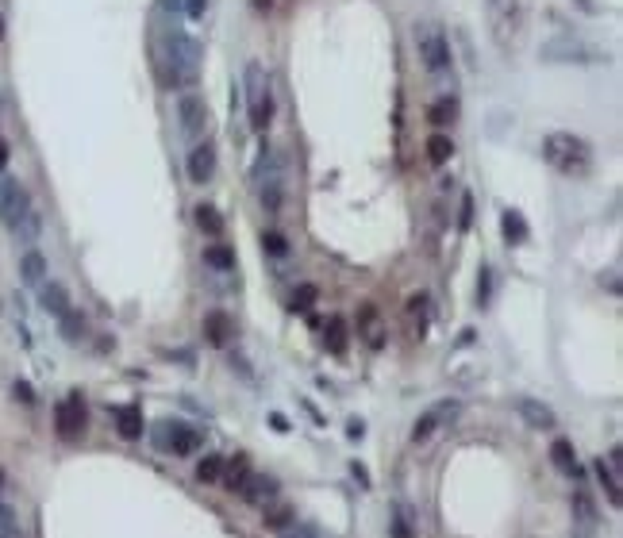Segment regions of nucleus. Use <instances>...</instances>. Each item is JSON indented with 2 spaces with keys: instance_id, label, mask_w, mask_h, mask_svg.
Here are the masks:
<instances>
[{
  "instance_id": "1",
  "label": "nucleus",
  "mask_w": 623,
  "mask_h": 538,
  "mask_svg": "<svg viewBox=\"0 0 623 538\" xmlns=\"http://www.w3.org/2000/svg\"><path fill=\"white\" fill-rule=\"evenodd\" d=\"M158 65H166V89H188L201 73V43L185 35L181 27L166 23L162 43H158Z\"/></svg>"
},
{
  "instance_id": "2",
  "label": "nucleus",
  "mask_w": 623,
  "mask_h": 538,
  "mask_svg": "<svg viewBox=\"0 0 623 538\" xmlns=\"http://www.w3.org/2000/svg\"><path fill=\"white\" fill-rule=\"evenodd\" d=\"M543 158L562 177H589L592 169V146L577 135H565V131H554L543 139Z\"/></svg>"
},
{
  "instance_id": "3",
  "label": "nucleus",
  "mask_w": 623,
  "mask_h": 538,
  "mask_svg": "<svg viewBox=\"0 0 623 538\" xmlns=\"http://www.w3.org/2000/svg\"><path fill=\"white\" fill-rule=\"evenodd\" d=\"M415 50H420V62L423 70L431 73L435 81H447L450 73V43H447V31L439 23H415Z\"/></svg>"
},
{
  "instance_id": "4",
  "label": "nucleus",
  "mask_w": 623,
  "mask_h": 538,
  "mask_svg": "<svg viewBox=\"0 0 623 538\" xmlns=\"http://www.w3.org/2000/svg\"><path fill=\"white\" fill-rule=\"evenodd\" d=\"M247 119L254 131H266L273 119V92H270V77L258 62L247 65Z\"/></svg>"
},
{
  "instance_id": "5",
  "label": "nucleus",
  "mask_w": 623,
  "mask_h": 538,
  "mask_svg": "<svg viewBox=\"0 0 623 538\" xmlns=\"http://www.w3.org/2000/svg\"><path fill=\"white\" fill-rule=\"evenodd\" d=\"M35 208H31V196H27V188L16 181V177L0 173V223H4L8 231H16L23 220H31Z\"/></svg>"
},
{
  "instance_id": "6",
  "label": "nucleus",
  "mask_w": 623,
  "mask_h": 538,
  "mask_svg": "<svg viewBox=\"0 0 623 538\" xmlns=\"http://www.w3.org/2000/svg\"><path fill=\"white\" fill-rule=\"evenodd\" d=\"M489 20H493V39L508 50L523 23V0H489Z\"/></svg>"
},
{
  "instance_id": "7",
  "label": "nucleus",
  "mask_w": 623,
  "mask_h": 538,
  "mask_svg": "<svg viewBox=\"0 0 623 538\" xmlns=\"http://www.w3.org/2000/svg\"><path fill=\"white\" fill-rule=\"evenodd\" d=\"M543 58L546 62H608V54L585 39H554L543 46Z\"/></svg>"
},
{
  "instance_id": "8",
  "label": "nucleus",
  "mask_w": 623,
  "mask_h": 538,
  "mask_svg": "<svg viewBox=\"0 0 623 538\" xmlns=\"http://www.w3.org/2000/svg\"><path fill=\"white\" fill-rule=\"evenodd\" d=\"M177 124H181V135L193 139V143H201L204 127H208V104L196 89H188L181 104H177Z\"/></svg>"
},
{
  "instance_id": "9",
  "label": "nucleus",
  "mask_w": 623,
  "mask_h": 538,
  "mask_svg": "<svg viewBox=\"0 0 623 538\" xmlns=\"http://www.w3.org/2000/svg\"><path fill=\"white\" fill-rule=\"evenodd\" d=\"M201 431H193V427H185V423H162V431H158V446L166 450V454H177V458H185V454H196L201 450Z\"/></svg>"
},
{
  "instance_id": "10",
  "label": "nucleus",
  "mask_w": 623,
  "mask_h": 538,
  "mask_svg": "<svg viewBox=\"0 0 623 538\" xmlns=\"http://www.w3.org/2000/svg\"><path fill=\"white\" fill-rule=\"evenodd\" d=\"M54 423H58V435L65 442L85 435V400H81V392H70L65 400H58V408H54Z\"/></svg>"
},
{
  "instance_id": "11",
  "label": "nucleus",
  "mask_w": 623,
  "mask_h": 538,
  "mask_svg": "<svg viewBox=\"0 0 623 538\" xmlns=\"http://www.w3.org/2000/svg\"><path fill=\"white\" fill-rule=\"evenodd\" d=\"M516 411H519V419H523L527 427H535V431H550V427H558V415H554L550 404L531 400V396H519V400H516Z\"/></svg>"
},
{
  "instance_id": "12",
  "label": "nucleus",
  "mask_w": 623,
  "mask_h": 538,
  "mask_svg": "<svg viewBox=\"0 0 623 538\" xmlns=\"http://www.w3.org/2000/svg\"><path fill=\"white\" fill-rule=\"evenodd\" d=\"M215 177V146L212 143H196L193 154H188V181L204 185Z\"/></svg>"
},
{
  "instance_id": "13",
  "label": "nucleus",
  "mask_w": 623,
  "mask_h": 538,
  "mask_svg": "<svg viewBox=\"0 0 623 538\" xmlns=\"http://www.w3.org/2000/svg\"><path fill=\"white\" fill-rule=\"evenodd\" d=\"M231 331H235V323H231V316L223 308H215V311H208V316H204V338L212 346H228L231 343Z\"/></svg>"
},
{
  "instance_id": "14",
  "label": "nucleus",
  "mask_w": 623,
  "mask_h": 538,
  "mask_svg": "<svg viewBox=\"0 0 623 538\" xmlns=\"http://www.w3.org/2000/svg\"><path fill=\"white\" fill-rule=\"evenodd\" d=\"M39 304H43V311H50L54 319H62L65 311H73L70 292H65V285H58V281H46V285L39 289Z\"/></svg>"
},
{
  "instance_id": "15",
  "label": "nucleus",
  "mask_w": 623,
  "mask_h": 538,
  "mask_svg": "<svg viewBox=\"0 0 623 538\" xmlns=\"http://www.w3.org/2000/svg\"><path fill=\"white\" fill-rule=\"evenodd\" d=\"M358 331H362V338H366V346H370V350H381V346H385V323L377 319V308L373 304H366L362 311H358Z\"/></svg>"
},
{
  "instance_id": "16",
  "label": "nucleus",
  "mask_w": 623,
  "mask_h": 538,
  "mask_svg": "<svg viewBox=\"0 0 623 538\" xmlns=\"http://www.w3.org/2000/svg\"><path fill=\"white\" fill-rule=\"evenodd\" d=\"M550 461H554V469H558V473L573 477V480L581 477V466H577V454H573V442L570 439L554 442V446H550Z\"/></svg>"
},
{
  "instance_id": "17",
  "label": "nucleus",
  "mask_w": 623,
  "mask_h": 538,
  "mask_svg": "<svg viewBox=\"0 0 623 538\" xmlns=\"http://www.w3.org/2000/svg\"><path fill=\"white\" fill-rule=\"evenodd\" d=\"M277 496V480H270V477H247V485H243V500L247 504H258V507H266L270 500Z\"/></svg>"
},
{
  "instance_id": "18",
  "label": "nucleus",
  "mask_w": 623,
  "mask_h": 538,
  "mask_svg": "<svg viewBox=\"0 0 623 538\" xmlns=\"http://www.w3.org/2000/svg\"><path fill=\"white\" fill-rule=\"evenodd\" d=\"M258 200L262 208H266L270 215L281 212V204H285V177H270V181L258 185Z\"/></svg>"
},
{
  "instance_id": "19",
  "label": "nucleus",
  "mask_w": 623,
  "mask_h": 538,
  "mask_svg": "<svg viewBox=\"0 0 623 538\" xmlns=\"http://www.w3.org/2000/svg\"><path fill=\"white\" fill-rule=\"evenodd\" d=\"M324 343H327V350H331L335 357H343V354H346V343H351L346 319H339V316L327 319V327H324Z\"/></svg>"
},
{
  "instance_id": "20",
  "label": "nucleus",
  "mask_w": 623,
  "mask_h": 538,
  "mask_svg": "<svg viewBox=\"0 0 623 538\" xmlns=\"http://www.w3.org/2000/svg\"><path fill=\"white\" fill-rule=\"evenodd\" d=\"M247 477H250V461L247 454H235V461H228L223 466V488H231V493H243V485H247Z\"/></svg>"
},
{
  "instance_id": "21",
  "label": "nucleus",
  "mask_w": 623,
  "mask_h": 538,
  "mask_svg": "<svg viewBox=\"0 0 623 538\" xmlns=\"http://www.w3.org/2000/svg\"><path fill=\"white\" fill-rule=\"evenodd\" d=\"M116 431L124 439H143V411L135 408V404H127V408L116 411Z\"/></svg>"
},
{
  "instance_id": "22",
  "label": "nucleus",
  "mask_w": 623,
  "mask_h": 538,
  "mask_svg": "<svg viewBox=\"0 0 623 538\" xmlns=\"http://www.w3.org/2000/svg\"><path fill=\"white\" fill-rule=\"evenodd\" d=\"M20 269H23V281H27L31 289H43V285H46V258H43L39 250H27Z\"/></svg>"
},
{
  "instance_id": "23",
  "label": "nucleus",
  "mask_w": 623,
  "mask_h": 538,
  "mask_svg": "<svg viewBox=\"0 0 623 538\" xmlns=\"http://www.w3.org/2000/svg\"><path fill=\"white\" fill-rule=\"evenodd\" d=\"M204 266L215 269V273H231L235 269V250L223 247V242H212V247H204Z\"/></svg>"
},
{
  "instance_id": "24",
  "label": "nucleus",
  "mask_w": 623,
  "mask_h": 538,
  "mask_svg": "<svg viewBox=\"0 0 623 538\" xmlns=\"http://www.w3.org/2000/svg\"><path fill=\"white\" fill-rule=\"evenodd\" d=\"M500 227H504L508 247H523L527 235H531V231H527V220L519 212H504V215H500Z\"/></svg>"
},
{
  "instance_id": "25",
  "label": "nucleus",
  "mask_w": 623,
  "mask_h": 538,
  "mask_svg": "<svg viewBox=\"0 0 623 538\" xmlns=\"http://www.w3.org/2000/svg\"><path fill=\"white\" fill-rule=\"evenodd\" d=\"M592 473H597V480L604 485V493H608V504H612V507H619V473H616V469H612L604 458L597 461V466H592Z\"/></svg>"
},
{
  "instance_id": "26",
  "label": "nucleus",
  "mask_w": 623,
  "mask_h": 538,
  "mask_svg": "<svg viewBox=\"0 0 623 538\" xmlns=\"http://www.w3.org/2000/svg\"><path fill=\"white\" fill-rule=\"evenodd\" d=\"M196 227L204 235H212V239L223 235V215L215 212V204H196Z\"/></svg>"
},
{
  "instance_id": "27",
  "label": "nucleus",
  "mask_w": 623,
  "mask_h": 538,
  "mask_svg": "<svg viewBox=\"0 0 623 538\" xmlns=\"http://www.w3.org/2000/svg\"><path fill=\"white\" fill-rule=\"evenodd\" d=\"M454 116H458V100H454V97H439V100L427 108V119H431L435 127L454 124Z\"/></svg>"
},
{
  "instance_id": "28",
  "label": "nucleus",
  "mask_w": 623,
  "mask_h": 538,
  "mask_svg": "<svg viewBox=\"0 0 623 538\" xmlns=\"http://www.w3.org/2000/svg\"><path fill=\"white\" fill-rule=\"evenodd\" d=\"M450 154H454V143H450V135H431V139H427V162H431V166H447Z\"/></svg>"
},
{
  "instance_id": "29",
  "label": "nucleus",
  "mask_w": 623,
  "mask_h": 538,
  "mask_svg": "<svg viewBox=\"0 0 623 538\" xmlns=\"http://www.w3.org/2000/svg\"><path fill=\"white\" fill-rule=\"evenodd\" d=\"M220 477H223V458L208 454L201 466H196V480H201V485H220Z\"/></svg>"
},
{
  "instance_id": "30",
  "label": "nucleus",
  "mask_w": 623,
  "mask_h": 538,
  "mask_svg": "<svg viewBox=\"0 0 623 538\" xmlns=\"http://www.w3.org/2000/svg\"><path fill=\"white\" fill-rule=\"evenodd\" d=\"M573 515H577L581 527H592V523H597V507H592V500H589V493H585V488H577V493H573Z\"/></svg>"
},
{
  "instance_id": "31",
  "label": "nucleus",
  "mask_w": 623,
  "mask_h": 538,
  "mask_svg": "<svg viewBox=\"0 0 623 538\" xmlns=\"http://www.w3.org/2000/svg\"><path fill=\"white\" fill-rule=\"evenodd\" d=\"M431 419L439 423V427H447V423H454L458 415H462V404L458 400H439V404H431Z\"/></svg>"
},
{
  "instance_id": "32",
  "label": "nucleus",
  "mask_w": 623,
  "mask_h": 538,
  "mask_svg": "<svg viewBox=\"0 0 623 538\" xmlns=\"http://www.w3.org/2000/svg\"><path fill=\"white\" fill-rule=\"evenodd\" d=\"M316 300H319V289H316V285H300L297 292H292L289 308H292V311H300V316H304V311H312V304H316Z\"/></svg>"
},
{
  "instance_id": "33",
  "label": "nucleus",
  "mask_w": 623,
  "mask_h": 538,
  "mask_svg": "<svg viewBox=\"0 0 623 538\" xmlns=\"http://www.w3.org/2000/svg\"><path fill=\"white\" fill-rule=\"evenodd\" d=\"M58 323H62V338H65V343H81L85 323H81V316H78V311H65V316L58 319Z\"/></svg>"
},
{
  "instance_id": "34",
  "label": "nucleus",
  "mask_w": 623,
  "mask_h": 538,
  "mask_svg": "<svg viewBox=\"0 0 623 538\" xmlns=\"http://www.w3.org/2000/svg\"><path fill=\"white\" fill-rule=\"evenodd\" d=\"M0 538H23L20 534V523H16V512L0 500Z\"/></svg>"
},
{
  "instance_id": "35",
  "label": "nucleus",
  "mask_w": 623,
  "mask_h": 538,
  "mask_svg": "<svg viewBox=\"0 0 623 538\" xmlns=\"http://www.w3.org/2000/svg\"><path fill=\"white\" fill-rule=\"evenodd\" d=\"M297 523V512L292 507H277V512H266V527L270 531H285V527Z\"/></svg>"
},
{
  "instance_id": "36",
  "label": "nucleus",
  "mask_w": 623,
  "mask_h": 538,
  "mask_svg": "<svg viewBox=\"0 0 623 538\" xmlns=\"http://www.w3.org/2000/svg\"><path fill=\"white\" fill-rule=\"evenodd\" d=\"M262 250L273 254V258H285L289 254V242H285V235H277V231H266L262 235Z\"/></svg>"
},
{
  "instance_id": "37",
  "label": "nucleus",
  "mask_w": 623,
  "mask_h": 538,
  "mask_svg": "<svg viewBox=\"0 0 623 538\" xmlns=\"http://www.w3.org/2000/svg\"><path fill=\"white\" fill-rule=\"evenodd\" d=\"M469 223H474V196H462V215H458V231H469Z\"/></svg>"
},
{
  "instance_id": "38",
  "label": "nucleus",
  "mask_w": 623,
  "mask_h": 538,
  "mask_svg": "<svg viewBox=\"0 0 623 538\" xmlns=\"http://www.w3.org/2000/svg\"><path fill=\"white\" fill-rule=\"evenodd\" d=\"M281 538H319V531H316V527H308V523H292Z\"/></svg>"
},
{
  "instance_id": "39",
  "label": "nucleus",
  "mask_w": 623,
  "mask_h": 538,
  "mask_svg": "<svg viewBox=\"0 0 623 538\" xmlns=\"http://www.w3.org/2000/svg\"><path fill=\"white\" fill-rule=\"evenodd\" d=\"M208 12V0H185V16L188 20H204Z\"/></svg>"
},
{
  "instance_id": "40",
  "label": "nucleus",
  "mask_w": 623,
  "mask_h": 538,
  "mask_svg": "<svg viewBox=\"0 0 623 538\" xmlns=\"http://www.w3.org/2000/svg\"><path fill=\"white\" fill-rule=\"evenodd\" d=\"M489 292H493V277H489V269H481V281H477V300L481 304H489Z\"/></svg>"
},
{
  "instance_id": "41",
  "label": "nucleus",
  "mask_w": 623,
  "mask_h": 538,
  "mask_svg": "<svg viewBox=\"0 0 623 538\" xmlns=\"http://www.w3.org/2000/svg\"><path fill=\"white\" fill-rule=\"evenodd\" d=\"M270 427L277 431V435H285V431H289V419H285L281 411H273V415H270Z\"/></svg>"
},
{
  "instance_id": "42",
  "label": "nucleus",
  "mask_w": 623,
  "mask_h": 538,
  "mask_svg": "<svg viewBox=\"0 0 623 538\" xmlns=\"http://www.w3.org/2000/svg\"><path fill=\"white\" fill-rule=\"evenodd\" d=\"M162 8H166L169 16H174V20H177V16L185 12V0H162Z\"/></svg>"
},
{
  "instance_id": "43",
  "label": "nucleus",
  "mask_w": 623,
  "mask_h": 538,
  "mask_svg": "<svg viewBox=\"0 0 623 538\" xmlns=\"http://www.w3.org/2000/svg\"><path fill=\"white\" fill-rule=\"evenodd\" d=\"M16 396H20L23 404H31L35 396H31V384H23V381H16Z\"/></svg>"
},
{
  "instance_id": "44",
  "label": "nucleus",
  "mask_w": 623,
  "mask_h": 538,
  "mask_svg": "<svg viewBox=\"0 0 623 538\" xmlns=\"http://www.w3.org/2000/svg\"><path fill=\"white\" fill-rule=\"evenodd\" d=\"M351 469H354V477H358V480H362V488H370V473H366V469H362V466H358V461H354V466H351Z\"/></svg>"
},
{
  "instance_id": "45",
  "label": "nucleus",
  "mask_w": 623,
  "mask_h": 538,
  "mask_svg": "<svg viewBox=\"0 0 623 538\" xmlns=\"http://www.w3.org/2000/svg\"><path fill=\"white\" fill-rule=\"evenodd\" d=\"M8 154H12V146H8L4 139H0V173H4V166H8Z\"/></svg>"
},
{
  "instance_id": "46",
  "label": "nucleus",
  "mask_w": 623,
  "mask_h": 538,
  "mask_svg": "<svg viewBox=\"0 0 623 538\" xmlns=\"http://www.w3.org/2000/svg\"><path fill=\"white\" fill-rule=\"evenodd\" d=\"M346 435H351V439H362V435H366V427H362V423H358V419H354V423H351V427H346Z\"/></svg>"
},
{
  "instance_id": "47",
  "label": "nucleus",
  "mask_w": 623,
  "mask_h": 538,
  "mask_svg": "<svg viewBox=\"0 0 623 538\" xmlns=\"http://www.w3.org/2000/svg\"><path fill=\"white\" fill-rule=\"evenodd\" d=\"M254 4H258V8H270V0H254Z\"/></svg>"
},
{
  "instance_id": "48",
  "label": "nucleus",
  "mask_w": 623,
  "mask_h": 538,
  "mask_svg": "<svg viewBox=\"0 0 623 538\" xmlns=\"http://www.w3.org/2000/svg\"><path fill=\"white\" fill-rule=\"evenodd\" d=\"M0 35H4V23H0Z\"/></svg>"
}]
</instances>
